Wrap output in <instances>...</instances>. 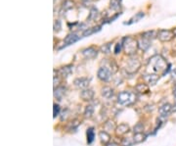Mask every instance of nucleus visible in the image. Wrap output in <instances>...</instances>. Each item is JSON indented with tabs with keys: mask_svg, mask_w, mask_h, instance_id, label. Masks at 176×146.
Returning <instances> with one entry per match:
<instances>
[{
	"mask_svg": "<svg viewBox=\"0 0 176 146\" xmlns=\"http://www.w3.org/2000/svg\"><path fill=\"white\" fill-rule=\"evenodd\" d=\"M62 28V23L60 20H55V22H54V30L57 32H59L61 30Z\"/></svg>",
	"mask_w": 176,
	"mask_h": 146,
	"instance_id": "c756f323",
	"label": "nucleus"
},
{
	"mask_svg": "<svg viewBox=\"0 0 176 146\" xmlns=\"http://www.w3.org/2000/svg\"><path fill=\"white\" fill-rule=\"evenodd\" d=\"M173 96L176 98V87H175V89L173 90Z\"/></svg>",
	"mask_w": 176,
	"mask_h": 146,
	"instance_id": "58836bf2",
	"label": "nucleus"
},
{
	"mask_svg": "<svg viewBox=\"0 0 176 146\" xmlns=\"http://www.w3.org/2000/svg\"><path fill=\"white\" fill-rule=\"evenodd\" d=\"M121 144L122 146H131L133 144V141L130 140V138H123Z\"/></svg>",
	"mask_w": 176,
	"mask_h": 146,
	"instance_id": "473e14b6",
	"label": "nucleus"
},
{
	"mask_svg": "<svg viewBox=\"0 0 176 146\" xmlns=\"http://www.w3.org/2000/svg\"><path fill=\"white\" fill-rule=\"evenodd\" d=\"M88 84H89V80L86 78H78L75 80V85L79 89H86Z\"/></svg>",
	"mask_w": 176,
	"mask_h": 146,
	"instance_id": "1a4fd4ad",
	"label": "nucleus"
},
{
	"mask_svg": "<svg viewBox=\"0 0 176 146\" xmlns=\"http://www.w3.org/2000/svg\"><path fill=\"white\" fill-rule=\"evenodd\" d=\"M60 73H61V75L63 76H65V78L69 76L71 74H72V66L68 65V66H65V67H62V68L60 69Z\"/></svg>",
	"mask_w": 176,
	"mask_h": 146,
	"instance_id": "f3484780",
	"label": "nucleus"
},
{
	"mask_svg": "<svg viewBox=\"0 0 176 146\" xmlns=\"http://www.w3.org/2000/svg\"><path fill=\"white\" fill-rule=\"evenodd\" d=\"M128 130H129V126L126 124H121L116 128V132L120 133V135H124Z\"/></svg>",
	"mask_w": 176,
	"mask_h": 146,
	"instance_id": "6ab92c4d",
	"label": "nucleus"
},
{
	"mask_svg": "<svg viewBox=\"0 0 176 146\" xmlns=\"http://www.w3.org/2000/svg\"><path fill=\"white\" fill-rule=\"evenodd\" d=\"M99 137H100V139H101V141L103 143H107V142H109L110 141V138H111V136L110 135H109L107 131H100V133H99Z\"/></svg>",
	"mask_w": 176,
	"mask_h": 146,
	"instance_id": "412c9836",
	"label": "nucleus"
},
{
	"mask_svg": "<svg viewBox=\"0 0 176 146\" xmlns=\"http://www.w3.org/2000/svg\"><path fill=\"white\" fill-rule=\"evenodd\" d=\"M172 78L173 80H175V81H176V69H174L172 72Z\"/></svg>",
	"mask_w": 176,
	"mask_h": 146,
	"instance_id": "c9c22d12",
	"label": "nucleus"
},
{
	"mask_svg": "<svg viewBox=\"0 0 176 146\" xmlns=\"http://www.w3.org/2000/svg\"><path fill=\"white\" fill-rule=\"evenodd\" d=\"M73 2L72 0H66L65 2L63 3V9L64 10H70V9H72L73 7Z\"/></svg>",
	"mask_w": 176,
	"mask_h": 146,
	"instance_id": "a878e982",
	"label": "nucleus"
},
{
	"mask_svg": "<svg viewBox=\"0 0 176 146\" xmlns=\"http://www.w3.org/2000/svg\"><path fill=\"white\" fill-rule=\"evenodd\" d=\"M93 113H94L93 106H91V105H88L86 108H85V111H84L85 117H87V118H91L92 115H93Z\"/></svg>",
	"mask_w": 176,
	"mask_h": 146,
	"instance_id": "393cba45",
	"label": "nucleus"
},
{
	"mask_svg": "<svg viewBox=\"0 0 176 146\" xmlns=\"http://www.w3.org/2000/svg\"><path fill=\"white\" fill-rule=\"evenodd\" d=\"M120 15H121V13H118V14H116V15H115V16H114L113 18H111V19H110V22H114V21H115L116 19L118 18V16H120Z\"/></svg>",
	"mask_w": 176,
	"mask_h": 146,
	"instance_id": "f704fd0d",
	"label": "nucleus"
},
{
	"mask_svg": "<svg viewBox=\"0 0 176 146\" xmlns=\"http://www.w3.org/2000/svg\"><path fill=\"white\" fill-rule=\"evenodd\" d=\"M145 16V14H144V12H138V13L135 15L133 18L130 20V22L128 23V24H124V25H131L132 23H134V22H138L139 20H141L142 18Z\"/></svg>",
	"mask_w": 176,
	"mask_h": 146,
	"instance_id": "4be33fe9",
	"label": "nucleus"
},
{
	"mask_svg": "<svg viewBox=\"0 0 176 146\" xmlns=\"http://www.w3.org/2000/svg\"><path fill=\"white\" fill-rule=\"evenodd\" d=\"M132 100V93L129 91H121L118 95V102L121 105L129 104Z\"/></svg>",
	"mask_w": 176,
	"mask_h": 146,
	"instance_id": "39448f33",
	"label": "nucleus"
},
{
	"mask_svg": "<svg viewBox=\"0 0 176 146\" xmlns=\"http://www.w3.org/2000/svg\"><path fill=\"white\" fill-rule=\"evenodd\" d=\"M136 90L139 92H145V91H148V87L144 83H139V84L136 87Z\"/></svg>",
	"mask_w": 176,
	"mask_h": 146,
	"instance_id": "c85d7f7f",
	"label": "nucleus"
},
{
	"mask_svg": "<svg viewBox=\"0 0 176 146\" xmlns=\"http://www.w3.org/2000/svg\"><path fill=\"white\" fill-rule=\"evenodd\" d=\"M59 113H60V106L57 104H54V118L58 116Z\"/></svg>",
	"mask_w": 176,
	"mask_h": 146,
	"instance_id": "72a5a7b5",
	"label": "nucleus"
},
{
	"mask_svg": "<svg viewBox=\"0 0 176 146\" xmlns=\"http://www.w3.org/2000/svg\"><path fill=\"white\" fill-rule=\"evenodd\" d=\"M110 8L112 10H118L120 8V0H111Z\"/></svg>",
	"mask_w": 176,
	"mask_h": 146,
	"instance_id": "b1692460",
	"label": "nucleus"
},
{
	"mask_svg": "<svg viewBox=\"0 0 176 146\" xmlns=\"http://www.w3.org/2000/svg\"><path fill=\"white\" fill-rule=\"evenodd\" d=\"M171 111H172V106L170 104H165L159 109V112L161 113V117H167Z\"/></svg>",
	"mask_w": 176,
	"mask_h": 146,
	"instance_id": "9b49d317",
	"label": "nucleus"
},
{
	"mask_svg": "<svg viewBox=\"0 0 176 146\" xmlns=\"http://www.w3.org/2000/svg\"><path fill=\"white\" fill-rule=\"evenodd\" d=\"M80 97L83 100H91L94 97V91L92 89H83L80 93Z\"/></svg>",
	"mask_w": 176,
	"mask_h": 146,
	"instance_id": "f8f14e48",
	"label": "nucleus"
},
{
	"mask_svg": "<svg viewBox=\"0 0 176 146\" xmlns=\"http://www.w3.org/2000/svg\"><path fill=\"white\" fill-rule=\"evenodd\" d=\"M102 95L107 99H110L114 95V89L110 87H105L102 88Z\"/></svg>",
	"mask_w": 176,
	"mask_h": 146,
	"instance_id": "4468645a",
	"label": "nucleus"
},
{
	"mask_svg": "<svg viewBox=\"0 0 176 146\" xmlns=\"http://www.w3.org/2000/svg\"><path fill=\"white\" fill-rule=\"evenodd\" d=\"M166 63L165 59L160 55H155L152 57L149 61V67H151L152 70L155 73H159V72L165 71L166 69Z\"/></svg>",
	"mask_w": 176,
	"mask_h": 146,
	"instance_id": "f257e3e1",
	"label": "nucleus"
},
{
	"mask_svg": "<svg viewBox=\"0 0 176 146\" xmlns=\"http://www.w3.org/2000/svg\"><path fill=\"white\" fill-rule=\"evenodd\" d=\"M110 43H107V44H104L103 46L101 47V50H102V52L103 53H106V54H108V53H110Z\"/></svg>",
	"mask_w": 176,
	"mask_h": 146,
	"instance_id": "2f4dec72",
	"label": "nucleus"
},
{
	"mask_svg": "<svg viewBox=\"0 0 176 146\" xmlns=\"http://www.w3.org/2000/svg\"><path fill=\"white\" fill-rule=\"evenodd\" d=\"M171 112H176V104H174V106L172 107V111Z\"/></svg>",
	"mask_w": 176,
	"mask_h": 146,
	"instance_id": "4c0bfd02",
	"label": "nucleus"
},
{
	"mask_svg": "<svg viewBox=\"0 0 176 146\" xmlns=\"http://www.w3.org/2000/svg\"><path fill=\"white\" fill-rule=\"evenodd\" d=\"M79 39H80V36H78L77 33H75V32L70 33V34L67 35L66 38L64 39V46L63 47L69 46V45H71V44L75 43V42L78 41Z\"/></svg>",
	"mask_w": 176,
	"mask_h": 146,
	"instance_id": "0eeeda50",
	"label": "nucleus"
},
{
	"mask_svg": "<svg viewBox=\"0 0 176 146\" xmlns=\"http://www.w3.org/2000/svg\"><path fill=\"white\" fill-rule=\"evenodd\" d=\"M98 78L102 81H110L112 78V71L109 70L107 67H101L98 70Z\"/></svg>",
	"mask_w": 176,
	"mask_h": 146,
	"instance_id": "20e7f679",
	"label": "nucleus"
},
{
	"mask_svg": "<svg viewBox=\"0 0 176 146\" xmlns=\"http://www.w3.org/2000/svg\"><path fill=\"white\" fill-rule=\"evenodd\" d=\"M99 15V11L97 8H95V7H92L91 9H90V12H89V15L87 17V21H89V22H91V21H94L96 20V18L98 17Z\"/></svg>",
	"mask_w": 176,
	"mask_h": 146,
	"instance_id": "2eb2a0df",
	"label": "nucleus"
},
{
	"mask_svg": "<svg viewBox=\"0 0 176 146\" xmlns=\"http://www.w3.org/2000/svg\"><path fill=\"white\" fill-rule=\"evenodd\" d=\"M101 30V27H96V28H86V30L83 32L82 35L83 36H89V35L93 34V33L99 32V30Z\"/></svg>",
	"mask_w": 176,
	"mask_h": 146,
	"instance_id": "a211bd4d",
	"label": "nucleus"
},
{
	"mask_svg": "<svg viewBox=\"0 0 176 146\" xmlns=\"http://www.w3.org/2000/svg\"><path fill=\"white\" fill-rule=\"evenodd\" d=\"M122 48H123V47H122V42H118V43H116V46H115V54L120 53V51H121V49H122Z\"/></svg>",
	"mask_w": 176,
	"mask_h": 146,
	"instance_id": "7c9ffc66",
	"label": "nucleus"
},
{
	"mask_svg": "<svg viewBox=\"0 0 176 146\" xmlns=\"http://www.w3.org/2000/svg\"><path fill=\"white\" fill-rule=\"evenodd\" d=\"M145 80H147V82H148L149 84L155 85L159 80V76L156 75V74H150V75L145 76Z\"/></svg>",
	"mask_w": 176,
	"mask_h": 146,
	"instance_id": "ddd939ff",
	"label": "nucleus"
},
{
	"mask_svg": "<svg viewBox=\"0 0 176 146\" xmlns=\"http://www.w3.org/2000/svg\"><path fill=\"white\" fill-rule=\"evenodd\" d=\"M86 135H87V142L89 143H92L95 138V133H94V128H89L87 130V132H86Z\"/></svg>",
	"mask_w": 176,
	"mask_h": 146,
	"instance_id": "aec40b11",
	"label": "nucleus"
},
{
	"mask_svg": "<svg viewBox=\"0 0 176 146\" xmlns=\"http://www.w3.org/2000/svg\"><path fill=\"white\" fill-rule=\"evenodd\" d=\"M82 55L86 59H93L95 57H97V55H98V50L93 46L87 47V48L82 50Z\"/></svg>",
	"mask_w": 176,
	"mask_h": 146,
	"instance_id": "423d86ee",
	"label": "nucleus"
},
{
	"mask_svg": "<svg viewBox=\"0 0 176 146\" xmlns=\"http://www.w3.org/2000/svg\"><path fill=\"white\" fill-rule=\"evenodd\" d=\"M145 138V136L143 135V133H135L134 135V142L135 143H139L141 141H143Z\"/></svg>",
	"mask_w": 176,
	"mask_h": 146,
	"instance_id": "cd10ccee",
	"label": "nucleus"
},
{
	"mask_svg": "<svg viewBox=\"0 0 176 146\" xmlns=\"http://www.w3.org/2000/svg\"><path fill=\"white\" fill-rule=\"evenodd\" d=\"M65 90H66V88L64 87H57V89L55 88V92H54V95H55V97L59 98V100H61L60 98L64 95V93H65Z\"/></svg>",
	"mask_w": 176,
	"mask_h": 146,
	"instance_id": "5701e85b",
	"label": "nucleus"
},
{
	"mask_svg": "<svg viewBox=\"0 0 176 146\" xmlns=\"http://www.w3.org/2000/svg\"><path fill=\"white\" fill-rule=\"evenodd\" d=\"M174 36V32L173 30H160L158 32V37L161 41L163 42H166L171 40Z\"/></svg>",
	"mask_w": 176,
	"mask_h": 146,
	"instance_id": "7ed1b4c3",
	"label": "nucleus"
},
{
	"mask_svg": "<svg viewBox=\"0 0 176 146\" xmlns=\"http://www.w3.org/2000/svg\"><path fill=\"white\" fill-rule=\"evenodd\" d=\"M158 36V32H156V30H148V32H145L142 33V37L144 38H147V39H154V38H156Z\"/></svg>",
	"mask_w": 176,
	"mask_h": 146,
	"instance_id": "dca6fc26",
	"label": "nucleus"
},
{
	"mask_svg": "<svg viewBox=\"0 0 176 146\" xmlns=\"http://www.w3.org/2000/svg\"><path fill=\"white\" fill-rule=\"evenodd\" d=\"M150 46H151V40L150 39L141 37L138 40V47L141 50H143V51H147L150 48Z\"/></svg>",
	"mask_w": 176,
	"mask_h": 146,
	"instance_id": "9d476101",
	"label": "nucleus"
},
{
	"mask_svg": "<svg viewBox=\"0 0 176 146\" xmlns=\"http://www.w3.org/2000/svg\"><path fill=\"white\" fill-rule=\"evenodd\" d=\"M106 146H118V144L115 143V142H110V143H108Z\"/></svg>",
	"mask_w": 176,
	"mask_h": 146,
	"instance_id": "e433bc0d",
	"label": "nucleus"
},
{
	"mask_svg": "<svg viewBox=\"0 0 176 146\" xmlns=\"http://www.w3.org/2000/svg\"><path fill=\"white\" fill-rule=\"evenodd\" d=\"M140 66H141V64H140V62L138 61V60L131 59L128 61L127 66H126V70L129 72V73H135V72H137L138 70H139Z\"/></svg>",
	"mask_w": 176,
	"mask_h": 146,
	"instance_id": "6e6552de",
	"label": "nucleus"
},
{
	"mask_svg": "<svg viewBox=\"0 0 176 146\" xmlns=\"http://www.w3.org/2000/svg\"><path fill=\"white\" fill-rule=\"evenodd\" d=\"M122 47L125 53L128 55H132L136 53L138 48V41L135 40L134 38L131 36H125L122 38Z\"/></svg>",
	"mask_w": 176,
	"mask_h": 146,
	"instance_id": "f03ea898",
	"label": "nucleus"
},
{
	"mask_svg": "<svg viewBox=\"0 0 176 146\" xmlns=\"http://www.w3.org/2000/svg\"><path fill=\"white\" fill-rule=\"evenodd\" d=\"M134 132L135 133H141V132H143V130H144V126H143V124L142 123H138L136 126H134Z\"/></svg>",
	"mask_w": 176,
	"mask_h": 146,
	"instance_id": "bb28decb",
	"label": "nucleus"
}]
</instances>
